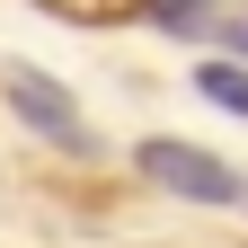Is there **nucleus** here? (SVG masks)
Segmentation results:
<instances>
[{"instance_id": "obj_4", "label": "nucleus", "mask_w": 248, "mask_h": 248, "mask_svg": "<svg viewBox=\"0 0 248 248\" xmlns=\"http://www.w3.org/2000/svg\"><path fill=\"white\" fill-rule=\"evenodd\" d=\"M142 9H151V18H169V27H195L213 0H142Z\"/></svg>"}, {"instance_id": "obj_2", "label": "nucleus", "mask_w": 248, "mask_h": 248, "mask_svg": "<svg viewBox=\"0 0 248 248\" xmlns=\"http://www.w3.org/2000/svg\"><path fill=\"white\" fill-rule=\"evenodd\" d=\"M133 169L160 186V195H186V204H239L231 160H213V151H195V142H142Z\"/></svg>"}, {"instance_id": "obj_1", "label": "nucleus", "mask_w": 248, "mask_h": 248, "mask_svg": "<svg viewBox=\"0 0 248 248\" xmlns=\"http://www.w3.org/2000/svg\"><path fill=\"white\" fill-rule=\"evenodd\" d=\"M0 98H9V115L27 124V133L62 142L71 160H89V151H98V133L80 124V107H71V89H62V80H45V71H27V62H9V71H0Z\"/></svg>"}, {"instance_id": "obj_3", "label": "nucleus", "mask_w": 248, "mask_h": 248, "mask_svg": "<svg viewBox=\"0 0 248 248\" xmlns=\"http://www.w3.org/2000/svg\"><path fill=\"white\" fill-rule=\"evenodd\" d=\"M195 89H204L213 107H231V115H248V71H231V62H204V71H195Z\"/></svg>"}, {"instance_id": "obj_5", "label": "nucleus", "mask_w": 248, "mask_h": 248, "mask_svg": "<svg viewBox=\"0 0 248 248\" xmlns=\"http://www.w3.org/2000/svg\"><path fill=\"white\" fill-rule=\"evenodd\" d=\"M239 204H248V195H239Z\"/></svg>"}]
</instances>
